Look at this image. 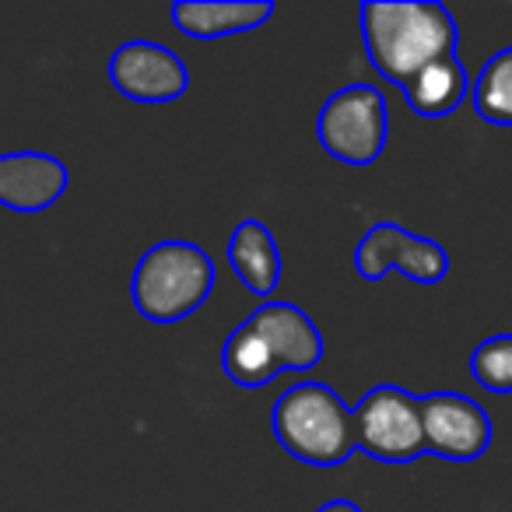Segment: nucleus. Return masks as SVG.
<instances>
[{
    "instance_id": "f257e3e1",
    "label": "nucleus",
    "mask_w": 512,
    "mask_h": 512,
    "mask_svg": "<svg viewBox=\"0 0 512 512\" xmlns=\"http://www.w3.org/2000/svg\"><path fill=\"white\" fill-rule=\"evenodd\" d=\"M358 25L369 64L400 88L460 46L456 18L435 0H365Z\"/></svg>"
},
{
    "instance_id": "f03ea898",
    "label": "nucleus",
    "mask_w": 512,
    "mask_h": 512,
    "mask_svg": "<svg viewBox=\"0 0 512 512\" xmlns=\"http://www.w3.org/2000/svg\"><path fill=\"white\" fill-rule=\"evenodd\" d=\"M274 439L309 467H341L358 453L355 414L327 383H295L274 400Z\"/></svg>"
},
{
    "instance_id": "7ed1b4c3",
    "label": "nucleus",
    "mask_w": 512,
    "mask_h": 512,
    "mask_svg": "<svg viewBox=\"0 0 512 512\" xmlns=\"http://www.w3.org/2000/svg\"><path fill=\"white\" fill-rule=\"evenodd\" d=\"M214 260L186 239L155 242L137 260L130 278V302L148 323L169 327L193 316L214 292Z\"/></svg>"
},
{
    "instance_id": "20e7f679",
    "label": "nucleus",
    "mask_w": 512,
    "mask_h": 512,
    "mask_svg": "<svg viewBox=\"0 0 512 512\" xmlns=\"http://www.w3.org/2000/svg\"><path fill=\"white\" fill-rule=\"evenodd\" d=\"M358 453L369 460L404 467L428 453L421 428V397L397 383H379L351 407Z\"/></svg>"
},
{
    "instance_id": "39448f33",
    "label": "nucleus",
    "mask_w": 512,
    "mask_h": 512,
    "mask_svg": "<svg viewBox=\"0 0 512 512\" xmlns=\"http://www.w3.org/2000/svg\"><path fill=\"white\" fill-rule=\"evenodd\" d=\"M316 134L330 158L344 165H372L390 137L386 95L372 85H348L334 92L320 109Z\"/></svg>"
},
{
    "instance_id": "423d86ee",
    "label": "nucleus",
    "mask_w": 512,
    "mask_h": 512,
    "mask_svg": "<svg viewBox=\"0 0 512 512\" xmlns=\"http://www.w3.org/2000/svg\"><path fill=\"white\" fill-rule=\"evenodd\" d=\"M355 271L365 281H379L383 274L400 271L414 285H439L449 274V253L435 239L414 235L393 221H379L358 239Z\"/></svg>"
},
{
    "instance_id": "0eeeda50",
    "label": "nucleus",
    "mask_w": 512,
    "mask_h": 512,
    "mask_svg": "<svg viewBox=\"0 0 512 512\" xmlns=\"http://www.w3.org/2000/svg\"><path fill=\"white\" fill-rule=\"evenodd\" d=\"M106 74L109 85L123 99L144 102V106L176 102L190 88V71H186L183 57L172 53L169 46L151 43V39H130V43L116 46L106 64Z\"/></svg>"
},
{
    "instance_id": "6e6552de",
    "label": "nucleus",
    "mask_w": 512,
    "mask_h": 512,
    "mask_svg": "<svg viewBox=\"0 0 512 512\" xmlns=\"http://www.w3.org/2000/svg\"><path fill=\"white\" fill-rule=\"evenodd\" d=\"M421 428H425V449L432 456L453 463L481 460L491 449V414L477 400L453 390H439L421 397Z\"/></svg>"
},
{
    "instance_id": "1a4fd4ad",
    "label": "nucleus",
    "mask_w": 512,
    "mask_h": 512,
    "mask_svg": "<svg viewBox=\"0 0 512 512\" xmlns=\"http://www.w3.org/2000/svg\"><path fill=\"white\" fill-rule=\"evenodd\" d=\"M71 186V172L50 151H4L0 155V207L18 214L50 211Z\"/></svg>"
},
{
    "instance_id": "9d476101",
    "label": "nucleus",
    "mask_w": 512,
    "mask_h": 512,
    "mask_svg": "<svg viewBox=\"0 0 512 512\" xmlns=\"http://www.w3.org/2000/svg\"><path fill=\"white\" fill-rule=\"evenodd\" d=\"M246 323L264 337L281 372H309L323 362V334L295 302H264Z\"/></svg>"
},
{
    "instance_id": "9b49d317",
    "label": "nucleus",
    "mask_w": 512,
    "mask_h": 512,
    "mask_svg": "<svg viewBox=\"0 0 512 512\" xmlns=\"http://www.w3.org/2000/svg\"><path fill=\"white\" fill-rule=\"evenodd\" d=\"M274 18L271 0H183L172 4V22L186 39H225L242 36Z\"/></svg>"
},
{
    "instance_id": "f8f14e48",
    "label": "nucleus",
    "mask_w": 512,
    "mask_h": 512,
    "mask_svg": "<svg viewBox=\"0 0 512 512\" xmlns=\"http://www.w3.org/2000/svg\"><path fill=\"white\" fill-rule=\"evenodd\" d=\"M228 264H232L235 278L246 285V292L271 302V295L281 285V249L264 221L246 218L235 225L232 239H228Z\"/></svg>"
},
{
    "instance_id": "ddd939ff",
    "label": "nucleus",
    "mask_w": 512,
    "mask_h": 512,
    "mask_svg": "<svg viewBox=\"0 0 512 512\" xmlns=\"http://www.w3.org/2000/svg\"><path fill=\"white\" fill-rule=\"evenodd\" d=\"M467 95H470V78H467V67L460 64V57L435 60V64H428L425 71L414 74L404 85L407 106L421 120H442V116L456 113Z\"/></svg>"
},
{
    "instance_id": "4468645a",
    "label": "nucleus",
    "mask_w": 512,
    "mask_h": 512,
    "mask_svg": "<svg viewBox=\"0 0 512 512\" xmlns=\"http://www.w3.org/2000/svg\"><path fill=\"white\" fill-rule=\"evenodd\" d=\"M221 372H225L235 386H242V390H260V386L274 383V379L281 376L278 362H274L271 351H267L264 337L256 334L246 320L232 330V337H228L225 348H221Z\"/></svg>"
},
{
    "instance_id": "2eb2a0df",
    "label": "nucleus",
    "mask_w": 512,
    "mask_h": 512,
    "mask_svg": "<svg viewBox=\"0 0 512 512\" xmlns=\"http://www.w3.org/2000/svg\"><path fill=\"white\" fill-rule=\"evenodd\" d=\"M470 99L484 123L512 127V46L498 50L470 85Z\"/></svg>"
},
{
    "instance_id": "dca6fc26",
    "label": "nucleus",
    "mask_w": 512,
    "mask_h": 512,
    "mask_svg": "<svg viewBox=\"0 0 512 512\" xmlns=\"http://www.w3.org/2000/svg\"><path fill=\"white\" fill-rule=\"evenodd\" d=\"M470 379L488 393H512V334H495L470 351Z\"/></svg>"
},
{
    "instance_id": "f3484780",
    "label": "nucleus",
    "mask_w": 512,
    "mask_h": 512,
    "mask_svg": "<svg viewBox=\"0 0 512 512\" xmlns=\"http://www.w3.org/2000/svg\"><path fill=\"white\" fill-rule=\"evenodd\" d=\"M316 512H362V509H358V505L351 502V498H334V502L320 505Z\"/></svg>"
}]
</instances>
